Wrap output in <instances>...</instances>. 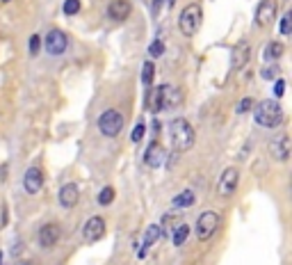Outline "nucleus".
Wrapping results in <instances>:
<instances>
[{
	"mask_svg": "<svg viewBox=\"0 0 292 265\" xmlns=\"http://www.w3.org/2000/svg\"><path fill=\"white\" fill-rule=\"evenodd\" d=\"M41 43L46 46V53L51 57L55 55H62V53L69 48V37H66L62 30H57V28H53L51 32L46 34V39H41Z\"/></svg>",
	"mask_w": 292,
	"mask_h": 265,
	"instance_id": "7",
	"label": "nucleus"
},
{
	"mask_svg": "<svg viewBox=\"0 0 292 265\" xmlns=\"http://www.w3.org/2000/svg\"><path fill=\"white\" fill-rule=\"evenodd\" d=\"M124 128V115H121L119 110H105L103 115L99 117V130L101 135L105 137H116Z\"/></svg>",
	"mask_w": 292,
	"mask_h": 265,
	"instance_id": "5",
	"label": "nucleus"
},
{
	"mask_svg": "<svg viewBox=\"0 0 292 265\" xmlns=\"http://www.w3.org/2000/svg\"><path fill=\"white\" fill-rule=\"evenodd\" d=\"M149 107L153 112H162L164 110V85L155 87L153 94L149 96Z\"/></svg>",
	"mask_w": 292,
	"mask_h": 265,
	"instance_id": "22",
	"label": "nucleus"
},
{
	"mask_svg": "<svg viewBox=\"0 0 292 265\" xmlns=\"http://www.w3.org/2000/svg\"><path fill=\"white\" fill-rule=\"evenodd\" d=\"M144 132H146V126H144V124H137V126H135V130H133V142H135V144H137V142H142Z\"/></svg>",
	"mask_w": 292,
	"mask_h": 265,
	"instance_id": "32",
	"label": "nucleus"
},
{
	"mask_svg": "<svg viewBox=\"0 0 292 265\" xmlns=\"http://www.w3.org/2000/svg\"><path fill=\"white\" fill-rule=\"evenodd\" d=\"M279 76H281V67L276 62H270V67H265L260 71V78H265V80H276Z\"/></svg>",
	"mask_w": 292,
	"mask_h": 265,
	"instance_id": "23",
	"label": "nucleus"
},
{
	"mask_svg": "<svg viewBox=\"0 0 292 265\" xmlns=\"http://www.w3.org/2000/svg\"><path fill=\"white\" fill-rule=\"evenodd\" d=\"M164 158H167V151L160 142H151L146 146V153H144V163L149 169H160L164 165Z\"/></svg>",
	"mask_w": 292,
	"mask_h": 265,
	"instance_id": "13",
	"label": "nucleus"
},
{
	"mask_svg": "<svg viewBox=\"0 0 292 265\" xmlns=\"http://www.w3.org/2000/svg\"><path fill=\"white\" fill-rule=\"evenodd\" d=\"M187 235H189V224H185V222L174 224V233H172L174 247H183V245L187 242Z\"/></svg>",
	"mask_w": 292,
	"mask_h": 265,
	"instance_id": "21",
	"label": "nucleus"
},
{
	"mask_svg": "<svg viewBox=\"0 0 292 265\" xmlns=\"http://www.w3.org/2000/svg\"><path fill=\"white\" fill-rule=\"evenodd\" d=\"M219 224H222V217H219L215 210H206V213L199 215L197 224H194V235H197L201 242H206V240H210L212 235L217 233Z\"/></svg>",
	"mask_w": 292,
	"mask_h": 265,
	"instance_id": "4",
	"label": "nucleus"
},
{
	"mask_svg": "<svg viewBox=\"0 0 292 265\" xmlns=\"http://www.w3.org/2000/svg\"><path fill=\"white\" fill-rule=\"evenodd\" d=\"M0 3H9V0H0Z\"/></svg>",
	"mask_w": 292,
	"mask_h": 265,
	"instance_id": "36",
	"label": "nucleus"
},
{
	"mask_svg": "<svg viewBox=\"0 0 292 265\" xmlns=\"http://www.w3.org/2000/svg\"><path fill=\"white\" fill-rule=\"evenodd\" d=\"M39 51H41V37H39V34H32L30 37V55L37 57Z\"/></svg>",
	"mask_w": 292,
	"mask_h": 265,
	"instance_id": "28",
	"label": "nucleus"
},
{
	"mask_svg": "<svg viewBox=\"0 0 292 265\" xmlns=\"http://www.w3.org/2000/svg\"><path fill=\"white\" fill-rule=\"evenodd\" d=\"M153 73H155V67H153V62H144V67H142V82H144V87H151L153 85Z\"/></svg>",
	"mask_w": 292,
	"mask_h": 265,
	"instance_id": "24",
	"label": "nucleus"
},
{
	"mask_svg": "<svg viewBox=\"0 0 292 265\" xmlns=\"http://www.w3.org/2000/svg\"><path fill=\"white\" fill-rule=\"evenodd\" d=\"M283 92H285V80H283V78H276V80H274V96H276V99H281Z\"/></svg>",
	"mask_w": 292,
	"mask_h": 265,
	"instance_id": "30",
	"label": "nucleus"
},
{
	"mask_svg": "<svg viewBox=\"0 0 292 265\" xmlns=\"http://www.w3.org/2000/svg\"><path fill=\"white\" fill-rule=\"evenodd\" d=\"M23 188H26L28 194H39L43 188V171L39 165H30L26 169V176H23Z\"/></svg>",
	"mask_w": 292,
	"mask_h": 265,
	"instance_id": "10",
	"label": "nucleus"
},
{
	"mask_svg": "<svg viewBox=\"0 0 292 265\" xmlns=\"http://www.w3.org/2000/svg\"><path fill=\"white\" fill-rule=\"evenodd\" d=\"M276 12H279V7H276L274 0H262V3L256 7V26L258 28L272 26L274 18H276Z\"/></svg>",
	"mask_w": 292,
	"mask_h": 265,
	"instance_id": "12",
	"label": "nucleus"
},
{
	"mask_svg": "<svg viewBox=\"0 0 292 265\" xmlns=\"http://www.w3.org/2000/svg\"><path fill=\"white\" fill-rule=\"evenodd\" d=\"M162 3H164V0H153V7H151V14H153V16H158V14H160Z\"/></svg>",
	"mask_w": 292,
	"mask_h": 265,
	"instance_id": "33",
	"label": "nucleus"
},
{
	"mask_svg": "<svg viewBox=\"0 0 292 265\" xmlns=\"http://www.w3.org/2000/svg\"><path fill=\"white\" fill-rule=\"evenodd\" d=\"M267 151H270V156L276 160V163H285V160L290 158V135L288 132H279V135L274 137V140L270 142V146H267Z\"/></svg>",
	"mask_w": 292,
	"mask_h": 265,
	"instance_id": "8",
	"label": "nucleus"
},
{
	"mask_svg": "<svg viewBox=\"0 0 292 265\" xmlns=\"http://www.w3.org/2000/svg\"><path fill=\"white\" fill-rule=\"evenodd\" d=\"M249 60H251V46L247 41H240L231 53V67L240 71V69L249 64Z\"/></svg>",
	"mask_w": 292,
	"mask_h": 265,
	"instance_id": "15",
	"label": "nucleus"
},
{
	"mask_svg": "<svg viewBox=\"0 0 292 265\" xmlns=\"http://www.w3.org/2000/svg\"><path fill=\"white\" fill-rule=\"evenodd\" d=\"M0 265H3V252H0Z\"/></svg>",
	"mask_w": 292,
	"mask_h": 265,
	"instance_id": "35",
	"label": "nucleus"
},
{
	"mask_svg": "<svg viewBox=\"0 0 292 265\" xmlns=\"http://www.w3.org/2000/svg\"><path fill=\"white\" fill-rule=\"evenodd\" d=\"M254 119H256L258 126H262V128H276V126L283 124V107H281L274 99L260 101L254 110Z\"/></svg>",
	"mask_w": 292,
	"mask_h": 265,
	"instance_id": "2",
	"label": "nucleus"
},
{
	"mask_svg": "<svg viewBox=\"0 0 292 265\" xmlns=\"http://www.w3.org/2000/svg\"><path fill=\"white\" fill-rule=\"evenodd\" d=\"M237 185H240V169L235 167H226L224 174L219 176V183H217V194L224 199L233 197L237 192Z\"/></svg>",
	"mask_w": 292,
	"mask_h": 265,
	"instance_id": "6",
	"label": "nucleus"
},
{
	"mask_svg": "<svg viewBox=\"0 0 292 265\" xmlns=\"http://www.w3.org/2000/svg\"><path fill=\"white\" fill-rule=\"evenodd\" d=\"M60 238H62L60 224H55V222L43 224V227L39 229V233H37V240H39V245H41L43 249H53L57 242H60Z\"/></svg>",
	"mask_w": 292,
	"mask_h": 265,
	"instance_id": "11",
	"label": "nucleus"
},
{
	"mask_svg": "<svg viewBox=\"0 0 292 265\" xmlns=\"http://www.w3.org/2000/svg\"><path fill=\"white\" fill-rule=\"evenodd\" d=\"M251 105H254V101H251V99H242L240 103H237L235 112H237V115H245V112H249V110H251Z\"/></svg>",
	"mask_w": 292,
	"mask_h": 265,
	"instance_id": "29",
	"label": "nucleus"
},
{
	"mask_svg": "<svg viewBox=\"0 0 292 265\" xmlns=\"http://www.w3.org/2000/svg\"><path fill=\"white\" fill-rule=\"evenodd\" d=\"M167 3H169V7H172V5H174V3H176V0H167Z\"/></svg>",
	"mask_w": 292,
	"mask_h": 265,
	"instance_id": "34",
	"label": "nucleus"
},
{
	"mask_svg": "<svg viewBox=\"0 0 292 265\" xmlns=\"http://www.w3.org/2000/svg\"><path fill=\"white\" fill-rule=\"evenodd\" d=\"M183 94L176 85H164V110H172V107L181 105Z\"/></svg>",
	"mask_w": 292,
	"mask_h": 265,
	"instance_id": "18",
	"label": "nucleus"
},
{
	"mask_svg": "<svg viewBox=\"0 0 292 265\" xmlns=\"http://www.w3.org/2000/svg\"><path fill=\"white\" fill-rule=\"evenodd\" d=\"M130 12H133V5L128 0H112L108 5V16L116 23H124L130 16Z\"/></svg>",
	"mask_w": 292,
	"mask_h": 265,
	"instance_id": "16",
	"label": "nucleus"
},
{
	"mask_svg": "<svg viewBox=\"0 0 292 265\" xmlns=\"http://www.w3.org/2000/svg\"><path fill=\"white\" fill-rule=\"evenodd\" d=\"M283 53H285V46L281 41H270L265 46V53H262V57H265L267 62H276V60H281L283 57Z\"/></svg>",
	"mask_w": 292,
	"mask_h": 265,
	"instance_id": "20",
	"label": "nucleus"
},
{
	"mask_svg": "<svg viewBox=\"0 0 292 265\" xmlns=\"http://www.w3.org/2000/svg\"><path fill=\"white\" fill-rule=\"evenodd\" d=\"M189 206H194V190H183L181 194H176V197L172 199V208L174 210H183V208H189Z\"/></svg>",
	"mask_w": 292,
	"mask_h": 265,
	"instance_id": "19",
	"label": "nucleus"
},
{
	"mask_svg": "<svg viewBox=\"0 0 292 265\" xmlns=\"http://www.w3.org/2000/svg\"><path fill=\"white\" fill-rule=\"evenodd\" d=\"M162 238V229H160V224H151L149 229L144 231V235H142V242H139V252H137V256L139 258H144L146 254H149V249L153 247L158 240Z\"/></svg>",
	"mask_w": 292,
	"mask_h": 265,
	"instance_id": "14",
	"label": "nucleus"
},
{
	"mask_svg": "<svg viewBox=\"0 0 292 265\" xmlns=\"http://www.w3.org/2000/svg\"><path fill=\"white\" fill-rule=\"evenodd\" d=\"M64 14L66 16H76L78 12H80V0H64Z\"/></svg>",
	"mask_w": 292,
	"mask_h": 265,
	"instance_id": "26",
	"label": "nucleus"
},
{
	"mask_svg": "<svg viewBox=\"0 0 292 265\" xmlns=\"http://www.w3.org/2000/svg\"><path fill=\"white\" fill-rule=\"evenodd\" d=\"M281 34H283V37L290 34V12H285L283 18H281Z\"/></svg>",
	"mask_w": 292,
	"mask_h": 265,
	"instance_id": "31",
	"label": "nucleus"
},
{
	"mask_svg": "<svg viewBox=\"0 0 292 265\" xmlns=\"http://www.w3.org/2000/svg\"><path fill=\"white\" fill-rule=\"evenodd\" d=\"M194 128L187 119L183 117H176V119L169 124V140H172V146L176 153H185L194 146Z\"/></svg>",
	"mask_w": 292,
	"mask_h": 265,
	"instance_id": "1",
	"label": "nucleus"
},
{
	"mask_svg": "<svg viewBox=\"0 0 292 265\" xmlns=\"http://www.w3.org/2000/svg\"><path fill=\"white\" fill-rule=\"evenodd\" d=\"M201 21H203V14H201V7L197 3H189L187 7L181 12L178 16V30H181L185 37H194L201 28Z\"/></svg>",
	"mask_w": 292,
	"mask_h": 265,
	"instance_id": "3",
	"label": "nucleus"
},
{
	"mask_svg": "<svg viewBox=\"0 0 292 265\" xmlns=\"http://www.w3.org/2000/svg\"><path fill=\"white\" fill-rule=\"evenodd\" d=\"M112 201H114V188H112V185H105V188L101 190V194H99V204L101 206H110Z\"/></svg>",
	"mask_w": 292,
	"mask_h": 265,
	"instance_id": "25",
	"label": "nucleus"
},
{
	"mask_svg": "<svg viewBox=\"0 0 292 265\" xmlns=\"http://www.w3.org/2000/svg\"><path fill=\"white\" fill-rule=\"evenodd\" d=\"M149 53H151V57H160V55H162V53H164V41H162V39H155V41L151 43Z\"/></svg>",
	"mask_w": 292,
	"mask_h": 265,
	"instance_id": "27",
	"label": "nucleus"
},
{
	"mask_svg": "<svg viewBox=\"0 0 292 265\" xmlns=\"http://www.w3.org/2000/svg\"><path fill=\"white\" fill-rule=\"evenodd\" d=\"M78 199H80V190H78L76 183L62 185V190H60V206L62 208H73V206L78 204Z\"/></svg>",
	"mask_w": 292,
	"mask_h": 265,
	"instance_id": "17",
	"label": "nucleus"
},
{
	"mask_svg": "<svg viewBox=\"0 0 292 265\" xmlns=\"http://www.w3.org/2000/svg\"><path fill=\"white\" fill-rule=\"evenodd\" d=\"M103 235H105V219L101 217V215H94V217L87 219L85 227H82V238H85V242H99Z\"/></svg>",
	"mask_w": 292,
	"mask_h": 265,
	"instance_id": "9",
	"label": "nucleus"
}]
</instances>
